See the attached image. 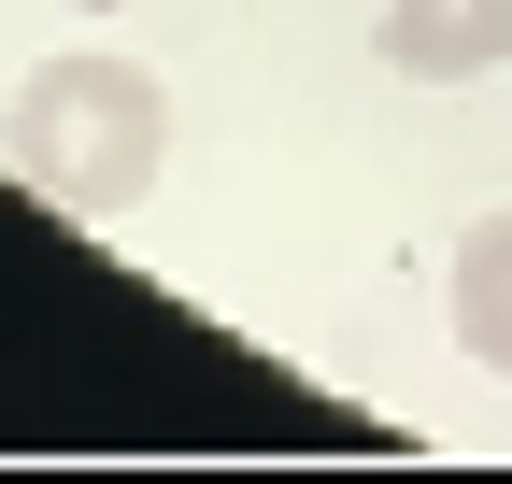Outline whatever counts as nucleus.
Here are the masks:
<instances>
[{
  "mask_svg": "<svg viewBox=\"0 0 512 484\" xmlns=\"http://www.w3.org/2000/svg\"><path fill=\"white\" fill-rule=\"evenodd\" d=\"M0 157H15V186H43L57 214L114 228V214H143V200H157L171 86L143 72V57H114V43H72V57H43V72H15Z\"/></svg>",
  "mask_w": 512,
  "mask_h": 484,
  "instance_id": "nucleus-1",
  "label": "nucleus"
},
{
  "mask_svg": "<svg viewBox=\"0 0 512 484\" xmlns=\"http://www.w3.org/2000/svg\"><path fill=\"white\" fill-rule=\"evenodd\" d=\"M370 57L399 86H484L512 57V0H384L370 15Z\"/></svg>",
  "mask_w": 512,
  "mask_h": 484,
  "instance_id": "nucleus-2",
  "label": "nucleus"
},
{
  "mask_svg": "<svg viewBox=\"0 0 512 484\" xmlns=\"http://www.w3.org/2000/svg\"><path fill=\"white\" fill-rule=\"evenodd\" d=\"M441 314H456V356H470V371H498V385H512V200H498V214H470L456 271H441Z\"/></svg>",
  "mask_w": 512,
  "mask_h": 484,
  "instance_id": "nucleus-3",
  "label": "nucleus"
},
{
  "mask_svg": "<svg viewBox=\"0 0 512 484\" xmlns=\"http://www.w3.org/2000/svg\"><path fill=\"white\" fill-rule=\"evenodd\" d=\"M72 15H143V0H72Z\"/></svg>",
  "mask_w": 512,
  "mask_h": 484,
  "instance_id": "nucleus-4",
  "label": "nucleus"
}]
</instances>
